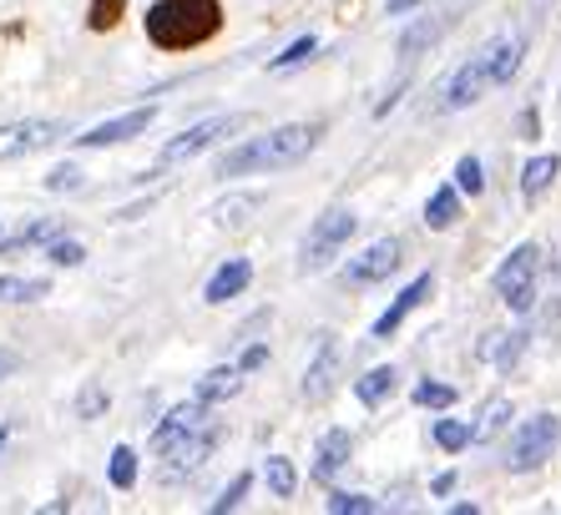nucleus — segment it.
<instances>
[{
	"instance_id": "obj_38",
	"label": "nucleus",
	"mask_w": 561,
	"mask_h": 515,
	"mask_svg": "<svg viewBox=\"0 0 561 515\" xmlns=\"http://www.w3.org/2000/svg\"><path fill=\"white\" fill-rule=\"evenodd\" d=\"M11 369H15V354H11V348H0V379H5Z\"/></svg>"
},
{
	"instance_id": "obj_25",
	"label": "nucleus",
	"mask_w": 561,
	"mask_h": 515,
	"mask_svg": "<svg viewBox=\"0 0 561 515\" xmlns=\"http://www.w3.org/2000/svg\"><path fill=\"white\" fill-rule=\"evenodd\" d=\"M122 5L127 0H92V11H87V26L92 31H112L122 21Z\"/></svg>"
},
{
	"instance_id": "obj_30",
	"label": "nucleus",
	"mask_w": 561,
	"mask_h": 515,
	"mask_svg": "<svg viewBox=\"0 0 561 515\" xmlns=\"http://www.w3.org/2000/svg\"><path fill=\"white\" fill-rule=\"evenodd\" d=\"M456 187H460V193H470V197H476V193L485 187L481 162H476V157H460V162H456Z\"/></svg>"
},
{
	"instance_id": "obj_1",
	"label": "nucleus",
	"mask_w": 561,
	"mask_h": 515,
	"mask_svg": "<svg viewBox=\"0 0 561 515\" xmlns=\"http://www.w3.org/2000/svg\"><path fill=\"white\" fill-rule=\"evenodd\" d=\"M218 439H222V425L213 420L208 404H203V400L178 404V410H172L168 420L157 425V435H152V455H172V465L162 470V480L193 476L197 465L218 450Z\"/></svg>"
},
{
	"instance_id": "obj_6",
	"label": "nucleus",
	"mask_w": 561,
	"mask_h": 515,
	"mask_svg": "<svg viewBox=\"0 0 561 515\" xmlns=\"http://www.w3.org/2000/svg\"><path fill=\"white\" fill-rule=\"evenodd\" d=\"M536 273H541V248H536V243H522V248H516V253H511L506 263L496 268V278H491V284H496V294L506 298L511 309H531Z\"/></svg>"
},
{
	"instance_id": "obj_36",
	"label": "nucleus",
	"mask_w": 561,
	"mask_h": 515,
	"mask_svg": "<svg viewBox=\"0 0 561 515\" xmlns=\"http://www.w3.org/2000/svg\"><path fill=\"white\" fill-rule=\"evenodd\" d=\"M263 359H268V348H263V344H253V348H249V354H243V369H259V364H263Z\"/></svg>"
},
{
	"instance_id": "obj_12",
	"label": "nucleus",
	"mask_w": 561,
	"mask_h": 515,
	"mask_svg": "<svg viewBox=\"0 0 561 515\" xmlns=\"http://www.w3.org/2000/svg\"><path fill=\"white\" fill-rule=\"evenodd\" d=\"M431 288H435V278H431V273H420L415 284H410V288H405V294L394 298L390 309H385V313H379V319H375V339H390V334H394V329H400V323H405V319H410V313H415V309H420V304H425V298H431Z\"/></svg>"
},
{
	"instance_id": "obj_2",
	"label": "nucleus",
	"mask_w": 561,
	"mask_h": 515,
	"mask_svg": "<svg viewBox=\"0 0 561 515\" xmlns=\"http://www.w3.org/2000/svg\"><path fill=\"white\" fill-rule=\"evenodd\" d=\"M324 137V122H294V127H278L268 137H253V142L222 152L218 178H243V172H274V168H294L299 157H309Z\"/></svg>"
},
{
	"instance_id": "obj_10",
	"label": "nucleus",
	"mask_w": 561,
	"mask_h": 515,
	"mask_svg": "<svg viewBox=\"0 0 561 515\" xmlns=\"http://www.w3.org/2000/svg\"><path fill=\"white\" fill-rule=\"evenodd\" d=\"M400 253H405L400 238H379V243H369L365 253L344 268V278H350V284H379V278H390V273L400 268Z\"/></svg>"
},
{
	"instance_id": "obj_21",
	"label": "nucleus",
	"mask_w": 561,
	"mask_h": 515,
	"mask_svg": "<svg viewBox=\"0 0 561 515\" xmlns=\"http://www.w3.org/2000/svg\"><path fill=\"white\" fill-rule=\"evenodd\" d=\"M51 284L46 278H0V304H31V298H46Z\"/></svg>"
},
{
	"instance_id": "obj_32",
	"label": "nucleus",
	"mask_w": 561,
	"mask_h": 515,
	"mask_svg": "<svg viewBox=\"0 0 561 515\" xmlns=\"http://www.w3.org/2000/svg\"><path fill=\"white\" fill-rule=\"evenodd\" d=\"M46 258H51L56 268H77L81 258H87V248H81V243H71V238H66V243H51V248H46Z\"/></svg>"
},
{
	"instance_id": "obj_28",
	"label": "nucleus",
	"mask_w": 561,
	"mask_h": 515,
	"mask_svg": "<svg viewBox=\"0 0 561 515\" xmlns=\"http://www.w3.org/2000/svg\"><path fill=\"white\" fill-rule=\"evenodd\" d=\"M415 404H425V410H445V404H456V389L450 385H415Z\"/></svg>"
},
{
	"instance_id": "obj_17",
	"label": "nucleus",
	"mask_w": 561,
	"mask_h": 515,
	"mask_svg": "<svg viewBox=\"0 0 561 515\" xmlns=\"http://www.w3.org/2000/svg\"><path fill=\"white\" fill-rule=\"evenodd\" d=\"M456 218H460V197H456V187H435L431 203H425V222H431V228L440 232V228H450Z\"/></svg>"
},
{
	"instance_id": "obj_7",
	"label": "nucleus",
	"mask_w": 561,
	"mask_h": 515,
	"mask_svg": "<svg viewBox=\"0 0 561 515\" xmlns=\"http://www.w3.org/2000/svg\"><path fill=\"white\" fill-rule=\"evenodd\" d=\"M350 232H354V213H350V207L324 213V218H319V228L309 232V243H304V273L329 268V263L340 258V248L350 243Z\"/></svg>"
},
{
	"instance_id": "obj_29",
	"label": "nucleus",
	"mask_w": 561,
	"mask_h": 515,
	"mask_svg": "<svg viewBox=\"0 0 561 515\" xmlns=\"http://www.w3.org/2000/svg\"><path fill=\"white\" fill-rule=\"evenodd\" d=\"M501 344H485V359H496L501 369H511V364H516V354H522V339L526 334H496Z\"/></svg>"
},
{
	"instance_id": "obj_18",
	"label": "nucleus",
	"mask_w": 561,
	"mask_h": 515,
	"mask_svg": "<svg viewBox=\"0 0 561 515\" xmlns=\"http://www.w3.org/2000/svg\"><path fill=\"white\" fill-rule=\"evenodd\" d=\"M56 232V218H41V222H31V228H21L15 238H0V258H11V253H26V248H36V243H46Z\"/></svg>"
},
{
	"instance_id": "obj_8",
	"label": "nucleus",
	"mask_w": 561,
	"mask_h": 515,
	"mask_svg": "<svg viewBox=\"0 0 561 515\" xmlns=\"http://www.w3.org/2000/svg\"><path fill=\"white\" fill-rule=\"evenodd\" d=\"M243 122L249 116H208V122H197V127H187L178 142H168V152H162V162H193L197 152H208V147H218L222 137H233V131H243Z\"/></svg>"
},
{
	"instance_id": "obj_37",
	"label": "nucleus",
	"mask_w": 561,
	"mask_h": 515,
	"mask_svg": "<svg viewBox=\"0 0 561 515\" xmlns=\"http://www.w3.org/2000/svg\"><path fill=\"white\" fill-rule=\"evenodd\" d=\"M415 5H425V0H390V15H405V11H415Z\"/></svg>"
},
{
	"instance_id": "obj_39",
	"label": "nucleus",
	"mask_w": 561,
	"mask_h": 515,
	"mask_svg": "<svg viewBox=\"0 0 561 515\" xmlns=\"http://www.w3.org/2000/svg\"><path fill=\"white\" fill-rule=\"evenodd\" d=\"M5 439H11V425H0V445H5Z\"/></svg>"
},
{
	"instance_id": "obj_33",
	"label": "nucleus",
	"mask_w": 561,
	"mask_h": 515,
	"mask_svg": "<svg viewBox=\"0 0 561 515\" xmlns=\"http://www.w3.org/2000/svg\"><path fill=\"white\" fill-rule=\"evenodd\" d=\"M329 511L334 515H344V511H375V501H369V495H329Z\"/></svg>"
},
{
	"instance_id": "obj_27",
	"label": "nucleus",
	"mask_w": 561,
	"mask_h": 515,
	"mask_svg": "<svg viewBox=\"0 0 561 515\" xmlns=\"http://www.w3.org/2000/svg\"><path fill=\"white\" fill-rule=\"evenodd\" d=\"M313 52H319V41H313V36H299L284 56H274V71H294V66H304Z\"/></svg>"
},
{
	"instance_id": "obj_15",
	"label": "nucleus",
	"mask_w": 561,
	"mask_h": 515,
	"mask_svg": "<svg viewBox=\"0 0 561 515\" xmlns=\"http://www.w3.org/2000/svg\"><path fill=\"white\" fill-rule=\"evenodd\" d=\"M249 278H253V263L249 258H228L218 273H213V284H208V304H228V298H238L243 288H249Z\"/></svg>"
},
{
	"instance_id": "obj_4",
	"label": "nucleus",
	"mask_w": 561,
	"mask_h": 515,
	"mask_svg": "<svg viewBox=\"0 0 561 515\" xmlns=\"http://www.w3.org/2000/svg\"><path fill=\"white\" fill-rule=\"evenodd\" d=\"M222 31V5L218 0H157L147 11V36L162 52H193L203 41Z\"/></svg>"
},
{
	"instance_id": "obj_31",
	"label": "nucleus",
	"mask_w": 561,
	"mask_h": 515,
	"mask_svg": "<svg viewBox=\"0 0 561 515\" xmlns=\"http://www.w3.org/2000/svg\"><path fill=\"white\" fill-rule=\"evenodd\" d=\"M249 485H253V476H238L233 485H228L218 501H213V511H218V515H222V511H238V505H243V495H249Z\"/></svg>"
},
{
	"instance_id": "obj_35",
	"label": "nucleus",
	"mask_w": 561,
	"mask_h": 515,
	"mask_svg": "<svg viewBox=\"0 0 561 515\" xmlns=\"http://www.w3.org/2000/svg\"><path fill=\"white\" fill-rule=\"evenodd\" d=\"M102 404H106V400H102V389H96V385L87 389V394H81V414H96Z\"/></svg>"
},
{
	"instance_id": "obj_24",
	"label": "nucleus",
	"mask_w": 561,
	"mask_h": 515,
	"mask_svg": "<svg viewBox=\"0 0 561 515\" xmlns=\"http://www.w3.org/2000/svg\"><path fill=\"white\" fill-rule=\"evenodd\" d=\"M506 414H511V404H506V400H491V404L481 410V425L470 430V439H491L501 425H506Z\"/></svg>"
},
{
	"instance_id": "obj_20",
	"label": "nucleus",
	"mask_w": 561,
	"mask_h": 515,
	"mask_svg": "<svg viewBox=\"0 0 561 515\" xmlns=\"http://www.w3.org/2000/svg\"><path fill=\"white\" fill-rule=\"evenodd\" d=\"M228 394H238V369H213V374H203V385H197L193 400L213 404V400H228Z\"/></svg>"
},
{
	"instance_id": "obj_13",
	"label": "nucleus",
	"mask_w": 561,
	"mask_h": 515,
	"mask_svg": "<svg viewBox=\"0 0 561 515\" xmlns=\"http://www.w3.org/2000/svg\"><path fill=\"white\" fill-rule=\"evenodd\" d=\"M334 369H340V344H334V334H324L319 339V359L304 374V394H309V400H324L329 385H334Z\"/></svg>"
},
{
	"instance_id": "obj_22",
	"label": "nucleus",
	"mask_w": 561,
	"mask_h": 515,
	"mask_svg": "<svg viewBox=\"0 0 561 515\" xmlns=\"http://www.w3.org/2000/svg\"><path fill=\"white\" fill-rule=\"evenodd\" d=\"M263 476H268V490H274V495H294V485H299V480H294V465H288L284 455H268Z\"/></svg>"
},
{
	"instance_id": "obj_9",
	"label": "nucleus",
	"mask_w": 561,
	"mask_h": 515,
	"mask_svg": "<svg viewBox=\"0 0 561 515\" xmlns=\"http://www.w3.org/2000/svg\"><path fill=\"white\" fill-rule=\"evenodd\" d=\"M66 131V122H11V127H0V162H11V157H31L41 147H56Z\"/></svg>"
},
{
	"instance_id": "obj_11",
	"label": "nucleus",
	"mask_w": 561,
	"mask_h": 515,
	"mask_svg": "<svg viewBox=\"0 0 561 515\" xmlns=\"http://www.w3.org/2000/svg\"><path fill=\"white\" fill-rule=\"evenodd\" d=\"M152 122H157V106H142V112H127V116H117V122L92 127L87 137H77V147H117V142H127V137H137V131H147Z\"/></svg>"
},
{
	"instance_id": "obj_5",
	"label": "nucleus",
	"mask_w": 561,
	"mask_h": 515,
	"mask_svg": "<svg viewBox=\"0 0 561 515\" xmlns=\"http://www.w3.org/2000/svg\"><path fill=\"white\" fill-rule=\"evenodd\" d=\"M557 445H561V420H557V414H536V420H526V425L511 435L506 470L526 476V470H536V465H547Z\"/></svg>"
},
{
	"instance_id": "obj_16",
	"label": "nucleus",
	"mask_w": 561,
	"mask_h": 515,
	"mask_svg": "<svg viewBox=\"0 0 561 515\" xmlns=\"http://www.w3.org/2000/svg\"><path fill=\"white\" fill-rule=\"evenodd\" d=\"M557 172H561L557 157H531V162H526V172H522V193L536 203V197H541L551 182H557Z\"/></svg>"
},
{
	"instance_id": "obj_23",
	"label": "nucleus",
	"mask_w": 561,
	"mask_h": 515,
	"mask_svg": "<svg viewBox=\"0 0 561 515\" xmlns=\"http://www.w3.org/2000/svg\"><path fill=\"white\" fill-rule=\"evenodd\" d=\"M112 485H117V490L137 485V455H131L127 445H117V450H112Z\"/></svg>"
},
{
	"instance_id": "obj_14",
	"label": "nucleus",
	"mask_w": 561,
	"mask_h": 515,
	"mask_svg": "<svg viewBox=\"0 0 561 515\" xmlns=\"http://www.w3.org/2000/svg\"><path fill=\"white\" fill-rule=\"evenodd\" d=\"M350 450H354V439L350 430H329L324 439H319V455H313V480H334L350 465Z\"/></svg>"
},
{
	"instance_id": "obj_3",
	"label": "nucleus",
	"mask_w": 561,
	"mask_h": 515,
	"mask_svg": "<svg viewBox=\"0 0 561 515\" xmlns=\"http://www.w3.org/2000/svg\"><path fill=\"white\" fill-rule=\"evenodd\" d=\"M522 52H526L522 36L485 41L481 52L470 56L456 77H450V87H445V112H466V106L481 102L491 87H506V81L516 77V66H522Z\"/></svg>"
},
{
	"instance_id": "obj_19",
	"label": "nucleus",
	"mask_w": 561,
	"mask_h": 515,
	"mask_svg": "<svg viewBox=\"0 0 561 515\" xmlns=\"http://www.w3.org/2000/svg\"><path fill=\"white\" fill-rule=\"evenodd\" d=\"M394 379H400V374L394 369H369L365 379H359V385H354V394H359V400L365 404H385L394 394Z\"/></svg>"
},
{
	"instance_id": "obj_26",
	"label": "nucleus",
	"mask_w": 561,
	"mask_h": 515,
	"mask_svg": "<svg viewBox=\"0 0 561 515\" xmlns=\"http://www.w3.org/2000/svg\"><path fill=\"white\" fill-rule=\"evenodd\" d=\"M435 445H440V450H466L470 425H460V420H440V425H435Z\"/></svg>"
},
{
	"instance_id": "obj_34",
	"label": "nucleus",
	"mask_w": 561,
	"mask_h": 515,
	"mask_svg": "<svg viewBox=\"0 0 561 515\" xmlns=\"http://www.w3.org/2000/svg\"><path fill=\"white\" fill-rule=\"evenodd\" d=\"M46 187H51V193H66V187H81V172H77V168H56L51 178H46Z\"/></svg>"
}]
</instances>
